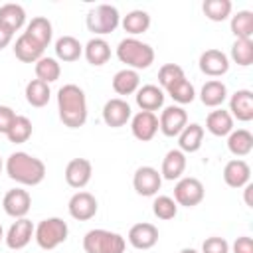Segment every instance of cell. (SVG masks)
I'll use <instances>...</instances> for the list:
<instances>
[{"label": "cell", "instance_id": "obj_1", "mask_svg": "<svg viewBox=\"0 0 253 253\" xmlns=\"http://www.w3.org/2000/svg\"><path fill=\"white\" fill-rule=\"evenodd\" d=\"M57 111H59V121L67 128H79L87 121V97L85 91L75 85L67 83L59 87L57 91Z\"/></svg>", "mask_w": 253, "mask_h": 253}, {"label": "cell", "instance_id": "obj_2", "mask_svg": "<svg viewBox=\"0 0 253 253\" xmlns=\"http://www.w3.org/2000/svg\"><path fill=\"white\" fill-rule=\"evenodd\" d=\"M6 174L10 180L18 182L20 186H38L43 182L45 178V164L28 154V152H12L8 158H6Z\"/></svg>", "mask_w": 253, "mask_h": 253}, {"label": "cell", "instance_id": "obj_3", "mask_svg": "<svg viewBox=\"0 0 253 253\" xmlns=\"http://www.w3.org/2000/svg\"><path fill=\"white\" fill-rule=\"evenodd\" d=\"M117 57L128 69H148L154 63V49L138 38H125L117 45Z\"/></svg>", "mask_w": 253, "mask_h": 253}, {"label": "cell", "instance_id": "obj_4", "mask_svg": "<svg viewBox=\"0 0 253 253\" xmlns=\"http://www.w3.org/2000/svg\"><path fill=\"white\" fill-rule=\"evenodd\" d=\"M125 237L109 229H89L83 237L85 253H125Z\"/></svg>", "mask_w": 253, "mask_h": 253}, {"label": "cell", "instance_id": "obj_5", "mask_svg": "<svg viewBox=\"0 0 253 253\" xmlns=\"http://www.w3.org/2000/svg\"><path fill=\"white\" fill-rule=\"evenodd\" d=\"M67 235H69V227L61 217H45L34 227V239L45 251L59 247L67 239Z\"/></svg>", "mask_w": 253, "mask_h": 253}, {"label": "cell", "instance_id": "obj_6", "mask_svg": "<svg viewBox=\"0 0 253 253\" xmlns=\"http://www.w3.org/2000/svg\"><path fill=\"white\" fill-rule=\"evenodd\" d=\"M85 24H87V30L95 34V38H101V36H107L119 28L121 14L111 4H99L87 12Z\"/></svg>", "mask_w": 253, "mask_h": 253}, {"label": "cell", "instance_id": "obj_7", "mask_svg": "<svg viewBox=\"0 0 253 253\" xmlns=\"http://www.w3.org/2000/svg\"><path fill=\"white\" fill-rule=\"evenodd\" d=\"M206 196V190H204V184L194 178V176H186V178H180L174 186V202L178 206H184V208H194L198 206Z\"/></svg>", "mask_w": 253, "mask_h": 253}, {"label": "cell", "instance_id": "obj_8", "mask_svg": "<svg viewBox=\"0 0 253 253\" xmlns=\"http://www.w3.org/2000/svg\"><path fill=\"white\" fill-rule=\"evenodd\" d=\"M160 186H162V176L154 166L136 168V172L132 176V188H134V192L138 196H144V198L156 196Z\"/></svg>", "mask_w": 253, "mask_h": 253}, {"label": "cell", "instance_id": "obj_9", "mask_svg": "<svg viewBox=\"0 0 253 253\" xmlns=\"http://www.w3.org/2000/svg\"><path fill=\"white\" fill-rule=\"evenodd\" d=\"M188 125V113L180 107V105H170L164 107V111L160 113L158 119V130L164 136H178L184 126Z\"/></svg>", "mask_w": 253, "mask_h": 253}, {"label": "cell", "instance_id": "obj_10", "mask_svg": "<svg viewBox=\"0 0 253 253\" xmlns=\"http://www.w3.org/2000/svg\"><path fill=\"white\" fill-rule=\"evenodd\" d=\"M97 210H99L97 198L93 194H89V192H83V190L75 192L67 202V211L77 221H87V219L95 217Z\"/></svg>", "mask_w": 253, "mask_h": 253}, {"label": "cell", "instance_id": "obj_11", "mask_svg": "<svg viewBox=\"0 0 253 253\" xmlns=\"http://www.w3.org/2000/svg\"><path fill=\"white\" fill-rule=\"evenodd\" d=\"M130 117H132V109H130V105L123 97L109 99L105 103V107H103V121L111 128L125 126L130 121Z\"/></svg>", "mask_w": 253, "mask_h": 253}, {"label": "cell", "instance_id": "obj_12", "mask_svg": "<svg viewBox=\"0 0 253 253\" xmlns=\"http://www.w3.org/2000/svg\"><path fill=\"white\" fill-rule=\"evenodd\" d=\"M2 208H4V211H6L10 217H14V219L26 217V213H28L30 208H32V196H30V192L24 190V188L8 190V192L4 194Z\"/></svg>", "mask_w": 253, "mask_h": 253}, {"label": "cell", "instance_id": "obj_13", "mask_svg": "<svg viewBox=\"0 0 253 253\" xmlns=\"http://www.w3.org/2000/svg\"><path fill=\"white\" fill-rule=\"evenodd\" d=\"M130 130L136 140L148 142L158 132V117L148 111H138L134 117H130Z\"/></svg>", "mask_w": 253, "mask_h": 253}, {"label": "cell", "instance_id": "obj_14", "mask_svg": "<svg viewBox=\"0 0 253 253\" xmlns=\"http://www.w3.org/2000/svg\"><path fill=\"white\" fill-rule=\"evenodd\" d=\"M63 176H65L67 186H71L75 190H81L91 182L93 166H91V162L87 158H73V160L67 162Z\"/></svg>", "mask_w": 253, "mask_h": 253}, {"label": "cell", "instance_id": "obj_15", "mask_svg": "<svg viewBox=\"0 0 253 253\" xmlns=\"http://www.w3.org/2000/svg\"><path fill=\"white\" fill-rule=\"evenodd\" d=\"M34 223L28 219V217H20V219H16L10 227H8V231H6V235H4V241H6V245L10 247V249H24L30 241H32V237H34Z\"/></svg>", "mask_w": 253, "mask_h": 253}, {"label": "cell", "instance_id": "obj_16", "mask_svg": "<svg viewBox=\"0 0 253 253\" xmlns=\"http://www.w3.org/2000/svg\"><path fill=\"white\" fill-rule=\"evenodd\" d=\"M126 239L134 249H142V251L144 249H152L158 243V227L154 223H148V221L134 223L128 229Z\"/></svg>", "mask_w": 253, "mask_h": 253}, {"label": "cell", "instance_id": "obj_17", "mask_svg": "<svg viewBox=\"0 0 253 253\" xmlns=\"http://www.w3.org/2000/svg\"><path fill=\"white\" fill-rule=\"evenodd\" d=\"M200 71L208 77H221L229 71V57L221 49H206L200 55Z\"/></svg>", "mask_w": 253, "mask_h": 253}, {"label": "cell", "instance_id": "obj_18", "mask_svg": "<svg viewBox=\"0 0 253 253\" xmlns=\"http://www.w3.org/2000/svg\"><path fill=\"white\" fill-rule=\"evenodd\" d=\"M229 115L241 123L253 121V93L249 89H237L229 97Z\"/></svg>", "mask_w": 253, "mask_h": 253}, {"label": "cell", "instance_id": "obj_19", "mask_svg": "<svg viewBox=\"0 0 253 253\" xmlns=\"http://www.w3.org/2000/svg\"><path fill=\"white\" fill-rule=\"evenodd\" d=\"M43 45H40L34 38H30L26 32L18 36L16 43H14V55L22 61V63H36L38 59L43 57Z\"/></svg>", "mask_w": 253, "mask_h": 253}, {"label": "cell", "instance_id": "obj_20", "mask_svg": "<svg viewBox=\"0 0 253 253\" xmlns=\"http://www.w3.org/2000/svg\"><path fill=\"white\" fill-rule=\"evenodd\" d=\"M249 178H251V168L241 158H233L223 166V182L229 188H243L245 184H249Z\"/></svg>", "mask_w": 253, "mask_h": 253}, {"label": "cell", "instance_id": "obj_21", "mask_svg": "<svg viewBox=\"0 0 253 253\" xmlns=\"http://www.w3.org/2000/svg\"><path fill=\"white\" fill-rule=\"evenodd\" d=\"M134 99H136V105L140 107V111L154 113V111L162 109V105H164V91L158 85L148 83V85H142L136 89Z\"/></svg>", "mask_w": 253, "mask_h": 253}, {"label": "cell", "instance_id": "obj_22", "mask_svg": "<svg viewBox=\"0 0 253 253\" xmlns=\"http://www.w3.org/2000/svg\"><path fill=\"white\" fill-rule=\"evenodd\" d=\"M186 170V154L178 148H172L166 152V156L162 158V168H160V176L164 180H180L182 174Z\"/></svg>", "mask_w": 253, "mask_h": 253}, {"label": "cell", "instance_id": "obj_23", "mask_svg": "<svg viewBox=\"0 0 253 253\" xmlns=\"http://www.w3.org/2000/svg\"><path fill=\"white\" fill-rule=\"evenodd\" d=\"M225 99H227V87H225L223 81H219V79H210V81H206V83L202 85L200 101H202L206 107L219 109Z\"/></svg>", "mask_w": 253, "mask_h": 253}, {"label": "cell", "instance_id": "obj_24", "mask_svg": "<svg viewBox=\"0 0 253 253\" xmlns=\"http://www.w3.org/2000/svg\"><path fill=\"white\" fill-rule=\"evenodd\" d=\"M204 142V126L198 123H190L184 126V130L178 134V150H182L184 154H192L198 152L202 148Z\"/></svg>", "mask_w": 253, "mask_h": 253}, {"label": "cell", "instance_id": "obj_25", "mask_svg": "<svg viewBox=\"0 0 253 253\" xmlns=\"http://www.w3.org/2000/svg\"><path fill=\"white\" fill-rule=\"evenodd\" d=\"M83 55L85 59L95 65V67H101L109 61L111 57V45L107 43V40L103 38H91L85 45H83Z\"/></svg>", "mask_w": 253, "mask_h": 253}, {"label": "cell", "instance_id": "obj_26", "mask_svg": "<svg viewBox=\"0 0 253 253\" xmlns=\"http://www.w3.org/2000/svg\"><path fill=\"white\" fill-rule=\"evenodd\" d=\"M138 87H140V77H138V71L134 69L125 67L113 75V91L117 95H123V97L132 95L136 93Z\"/></svg>", "mask_w": 253, "mask_h": 253}, {"label": "cell", "instance_id": "obj_27", "mask_svg": "<svg viewBox=\"0 0 253 253\" xmlns=\"http://www.w3.org/2000/svg\"><path fill=\"white\" fill-rule=\"evenodd\" d=\"M206 128L213 136H227L233 130V119L229 111L225 109H215L206 117Z\"/></svg>", "mask_w": 253, "mask_h": 253}, {"label": "cell", "instance_id": "obj_28", "mask_svg": "<svg viewBox=\"0 0 253 253\" xmlns=\"http://www.w3.org/2000/svg\"><path fill=\"white\" fill-rule=\"evenodd\" d=\"M81 55H83V45H81V42L77 38L61 36L55 42V59L71 63V61H77Z\"/></svg>", "mask_w": 253, "mask_h": 253}, {"label": "cell", "instance_id": "obj_29", "mask_svg": "<svg viewBox=\"0 0 253 253\" xmlns=\"http://www.w3.org/2000/svg\"><path fill=\"white\" fill-rule=\"evenodd\" d=\"M227 150L241 158V156H247L251 150H253V134L247 130V128H237V130H231L227 134Z\"/></svg>", "mask_w": 253, "mask_h": 253}, {"label": "cell", "instance_id": "obj_30", "mask_svg": "<svg viewBox=\"0 0 253 253\" xmlns=\"http://www.w3.org/2000/svg\"><path fill=\"white\" fill-rule=\"evenodd\" d=\"M24 24H26V10L20 4L10 2V4L0 6V26L10 30L12 34H16L18 30H22Z\"/></svg>", "mask_w": 253, "mask_h": 253}, {"label": "cell", "instance_id": "obj_31", "mask_svg": "<svg viewBox=\"0 0 253 253\" xmlns=\"http://www.w3.org/2000/svg\"><path fill=\"white\" fill-rule=\"evenodd\" d=\"M26 34H28L30 38H34L40 45L47 47L49 42H51V36H53V26H51V22H49L47 18L36 16V18H32V20L28 22Z\"/></svg>", "mask_w": 253, "mask_h": 253}, {"label": "cell", "instance_id": "obj_32", "mask_svg": "<svg viewBox=\"0 0 253 253\" xmlns=\"http://www.w3.org/2000/svg\"><path fill=\"white\" fill-rule=\"evenodd\" d=\"M121 26L126 34H130V38H134L138 34H144L150 28V14L144 10H130L121 20Z\"/></svg>", "mask_w": 253, "mask_h": 253}, {"label": "cell", "instance_id": "obj_33", "mask_svg": "<svg viewBox=\"0 0 253 253\" xmlns=\"http://www.w3.org/2000/svg\"><path fill=\"white\" fill-rule=\"evenodd\" d=\"M24 95H26L28 105H32V107H36V109H42V107H45V105L49 103L51 91H49V85H47V83H43V81H40V79H32V81L26 85Z\"/></svg>", "mask_w": 253, "mask_h": 253}, {"label": "cell", "instance_id": "obj_34", "mask_svg": "<svg viewBox=\"0 0 253 253\" xmlns=\"http://www.w3.org/2000/svg\"><path fill=\"white\" fill-rule=\"evenodd\" d=\"M229 28H231V34L235 36V40H251V36H253V12L239 10L235 16H231Z\"/></svg>", "mask_w": 253, "mask_h": 253}, {"label": "cell", "instance_id": "obj_35", "mask_svg": "<svg viewBox=\"0 0 253 253\" xmlns=\"http://www.w3.org/2000/svg\"><path fill=\"white\" fill-rule=\"evenodd\" d=\"M34 71H36V79H40V81H43V83H53V81H57L59 79V75H61V65H59V61L55 59V57H42V59H38L36 61V67H34Z\"/></svg>", "mask_w": 253, "mask_h": 253}, {"label": "cell", "instance_id": "obj_36", "mask_svg": "<svg viewBox=\"0 0 253 253\" xmlns=\"http://www.w3.org/2000/svg\"><path fill=\"white\" fill-rule=\"evenodd\" d=\"M32 132H34L32 121L28 117H24V115H16L10 130L6 132V138L10 142H14V144H22V142H26L32 136Z\"/></svg>", "mask_w": 253, "mask_h": 253}, {"label": "cell", "instance_id": "obj_37", "mask_svg": "<svg viewBox=\"0 0 253 253\" xmlns=\"http://www.w3.org/2000/svg\"><path fill=\"white\" fill-rule=\"evenodd\" d=\"M202 10H204L208 20L223 22L231 16V2L229 0H206L202 4Z\"/></svg>", "mask_w": 253, "mask_h": 253}, {"label": "cell", "instance_id": "obj_38", "mask_svg": "<svg viewBox=\"0 0 253 253\" xmlns=\"http://www.w3.org/2000/svg\"><path fill=\"white\" fill-rule=\"evenodd\" d=\"M166 93H168V95L172 97V101L178 103V105H188V103H192V101L196 99V89H194V85H192L186 77L180 79V81H176L172 87H168Z\"/></svg>", "mask_w": 253, "mask_h": 253}, {"label": "cell", "instance_id": "obj_39", "mask_svg": "<svg viewBox=\"0 0 253 253\" xmlns=\"http://www.w3.org/2000/svg\"><path fill=\"white\" fill-rule=\"evenodd\" d=\"M231 59L233 63L247 67L253 63V42L251 40H235L231 45Z\"/></svg>", "mask_w": 253, "mask_h": 253}, {"label": "cell", "instance_id": "obj_40", "mask_svg": "<svg viewBox=\"0 0 253 253\" xmlns=\"http://www.w3.org/2000/svg\"><path fill=\"white\" fill-rule=\"evenodd\" d=\"M152 213L158 219H164V221L174 219L176 213H178V204L170 196H156L154 202H152Z\"/></svg>", "mask_w": 253, "mask_h": 253}, {"label": "cell", "instance_id": "obj_41", "mask_svg": "<svg viewBox=\"0 0 253 253\" xmlns=\"http://www.w3.org/2000/svg\"><path fill=\"white\" fill-rule=\"evenodd\" d=\"M184 69L178 65V63H164L160 69H158V83H160V89L166 91L168 87H172L176 81L184 79Z\"/></svg>", "mask_w": 253, "mask_h": 253}, {"label": "cell", "instance_id": "obj_42", "mask_svg": "<svg viewBox=\"0 0 253 253\" xmlns=\"http://www.w3.org/2000/svg\"><path fill=\"white\" fill-rule=\"evenodd\" d=\"M200 253H229V243L223 237L211 235L202 243V251Z\"/></svg>", "mask_w": 253, "mask_h": 253}, {"label": "cell", "instance_id": "obj_43", "mask_svg": "<svg viewBox=\"0 0 253 253\" xmlns=\"http://www.w3.org/2000/svg\"><path fill=\"white\" fill-rule=\"evenodd\" d=\"M14 119H16V113H14L10 107L0 105V134H6V132L10 130Z\"/></svg>", "mask_w": 253, "mask_h": 253}, {"label": "cell", "instance_id": "obj_44", "mask_svg": "<svg viewBox=\"0 0 253 253\" xmlns=\"http://www.w3.org/2000/svg\"><path fill=\"white\" fill-rule=\"evenodd\" d=\"M233 253H253V239L247 235H241L233 241Z\"/></svg>", "mask_w": 253, "mask_h": 253}, {"label": "cell", "instance_id": "obj_45", "mask_svg": "<svg viewBox=\"0 0 253 253\" xmlns=\"http://www.w3.org/2000/svg\"><path fill=\"white\" fill-rule=\"evenodd\" d=\"M12 38H14V34H12L10 30H6L4 26H0V49L8 47L10 42H12Z\"/></svg>", "mask_w": 253, "mask_h": 253}, {"label": "cell", "instance_id": "obj_46", "mask_svg": "<svg viewBox=\"0 0 253 253\" xmlns=\"http://www.w3.org/2000/svg\"><path fill=\"white\" fill-rule=\"evenodd\" d=\"M243 188H245V204H247V206L251 208V206H253V202H251V192H253V184L249 182V184H245Z\"/></svg>", "mask_w": 253, "mask_h": 253}, {"label": "cell", "instance_id": "obj_47", "mask_svg": "<svg viewBox=\"0 0 253 253\" xmlns=\"http://www.w3.org/2000/svg\"><path fill=\"white\" fill-rule=\"evenodd\" d=\"M180 253H200V251H196L192 247H184V249H180Z\"/></svg>", "mask_w": 253, "mask_h": 253}, {"label": "cell", "instance_id": "obj_48", "mask_svg": "<svg viewBox=\"0 0 253 253\" xmlns=\"http://www.w3.org/2000/svg\"><path fill=\"white\" fill-rule=\"evenodd\" d=\"M4 239V229H2V225H0V241Z\"/></svg>", "mask_w": 253, "mask_h": 253}, {"label": "cell", "instance_id": "obj_49", "mask_svg": "<svg viewBox=\"0 0 253 253\" xmlns=\"http://www.w3.org/2000/svg\"><path fill=\"white\" fill-rule=\"evenodd\" d=\"M2 166H4V164H2V156H0V172H2Z\"/></svg>", "mask_w": 253, "mask_h": 253}]
</instances>
